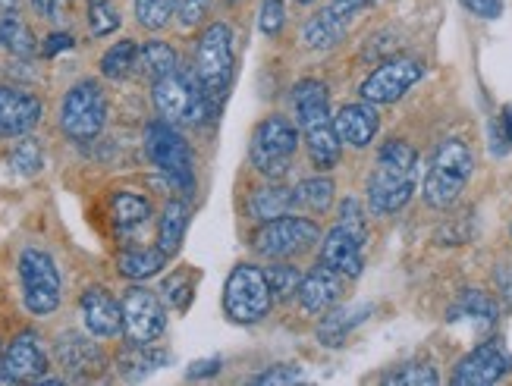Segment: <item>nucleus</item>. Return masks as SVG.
<instances>
[{
	"instance_id": "obj_46",
	"label": "nucleus",
	"mask_w": 512,
	"mask_h": 386,
	"mask_svg": "<svg viewBox=\"0 0 512 386\" xmlns=\"http://www.w3.org/2000/svg\"><path fill=\"white\" fill-rule=\"evenodd\" d=\"M73 48V35H66V32H54L51 38H48V44L41 48V54L44 57H57L60 51H70Z\"/></svg>"
},
{
	"instance_id": "obj_14",
	"label": "nucleus",
	"mask_w": 512,
	"mask_h": 386,
	"mask_svg": "<svg viewBox=\"0 0 512 386\" xmlns=\"http://www.w3.org/2000/svg\"><path fill=\"white\" fill-rule=\"evenodd\" d=\"M4 371L7 383H41L48 377L51 361L35 330H22L10 339V346L4 349Z\"/></svg>"
},
{
	"instance_id": "obj_7",
	"label": "nucleus",
	"mask_w": 512,
	"mask_h": 386,
	"mask_svg": "<svg viewBox=\"0 0 512 386\" xmlns=\"http://www.w3.org/2000/svg\"><path fill=\"white\" fill-rule=\"evenodd\" d=\"M145 154L148 161L158 167L167 183L176 192H195V164H192V148L183 139V132L167 120H154L145 129Z\"/></svg>"
},
{
	"instance_id": "obj_37",
	"label": "nucleus",
	"mask_w": 512,
	"mask_h": 386,
	"mask_svg": "<svg viewBox=\"0 0 512 386\" xmlns=\"http://www.w3.org/2000/svg\"><path fill=\"white\" fill-rule=\"evenodd\" d=\"M88 29L95 38H107L120 29V10L110 0H88Z\"/></svg>"
},
{
	"instance_id": "obj_8",
	"label": "nucleus",
	"mask_w": 512,
	"mask_h": 386,
	"mask_svg": "<svg viewBox=\"0 0 512 386\" xmlns=\"http://www.w3.org/2000/svg\"><path fill=\"white\" fill-rule=\"evenodd\" d=\"M321 239V226L311 217H277V220H264L261 230L252 236V248L261 258L271 261H293L311 248L318 245Z\"/></svg>"
},
{
	"instance_id": "obj_23",
	"label": "nucleus",
	"mask_w": 512,
	"mask_h": 386,
	"mask_svg": "<svg viewBox=\"0 0 512 386\" xmlns=\"http://www.w3.org/2000/svg\"><path fill=\"white\" fill-rule=\"evenodd\" d=\"M374 305H349V308H337L333 305L330 311H324L321 324H318V343L333 349V346H343V339L362 327L368 317H371Z\"/></svg>"
},
{
	"instance_id": "obj_45",
	"label": "nucleus",
	"mask_w": 512,
	"mask_h": 386,
	"mask_svg": "<svg viewBox=\"0 0 512 386\" xmlns=\"http://www.w3.org/2000/svg\"><path fill=\"white\" fill-rule=\"evenodd\" d=\"M296 380H302V374H299L296 368H286V365L271 368V371H264V374L255 377L258 386H264V383H296Z\"/></svg>"
},
{
	"instance_id": "obj_49",
	"label": "nucleus",
	"mask_w": 512,
	"mask_h": 386,
	"mask_svg": "<svg viewBox=\"0 0 512 386\" xmlns=\"http://www.w3.org/2000/svg\"><path fill=\"white\" fill-rule=\"evenodd\" d=\"M497 123V129L503 132V139H506V145L512 148V107H503V113L494 120Z\"/></svg>"
},
{
	"instance_id": "obj_30",
	"label": "nucleus",
	"mask_w": 512,
	"mask_h": 386,
	"mask_svg": "<svg viewBox=\"0 0 512 386\" xmlns=\"http://www.w3.org/2000/svg\"><path fill=\"white\" fill-rule=\"evenodd\" d=\"M110 208H114V223L120 233H136L151 220V201L139 192H117Z\"/></svg>"
},
{
	"instance_id": "obj_11",
	"label": "nucleus",
	"mask_w": 512,
	"mask_h": 386,
	"mask_svg": "<svg viewBox=\"0 0 512 386\" xmlns=\"http://www.w3.org/2000/svg\"><path fill=\"white\" fill-rule=\"evenodd\" d=\"M123 336L129 343H154L167 330V308L148 286H129L123 292Z\"/></svg>"
},
{
	"instance_id": "obj_53",
	"label": "nucleus",
	"mask_w": 512,
	"mask_h": 386,
	"mask_svg": "<svg viewBox=\"0 0 512 386\" xmlns=\"http://www.w3.org/2000/svg\"><path fill=\"white\" fill-rule=\"evenodd\" d=\"M296 4H302V7H308V4H315V0H296Z\"/></svg>"
},
{
	"instance_id": "obj_5",
	"label": "nucleus",
	"mask_w": 512,
	"mask_h": 386,
	"mask_svg": "<svg viewBox=\"0 0 512 386\" xmlns=\"http://www.w3.org/2000/svg\"><path fill=\"white\" fill-rule=\"evenodd\" d=\"M302 142V129L299 123L271 113L252 129V142H249V161L264 179H283L296 161V151Z\"/></svg>"
},
{
	"instance_id": "obj_42",
	"label": "nucleus",
	"mask_w": 512,
	"mask_h": 386,
	"mask_svg": "<svg viewBox=\"0 0 512 386\" xmlns=\"http://www.w3.org/2000/svg\"><path fill=\"white\" fill-rule=\"evenodd\" d=\"M340 223L349 233H355L362 242H368V223H365V211L359 198H343L340 204Z\"/></svg>"
},
{
	"instance_id": "obj_6",
	"label": "nucleus",
	"mask_w": 512,
	"mask_h": 386,
	"mask_svg": "<svg viewBox=\"0 0 512 386\" xmlns=\"http://www.w3.org/2000/svg\"><path fill=\"white\" fill-rule=\"evenodd\" d=\"M274 308V292L264 267L242 261L224 283V311L233 324H261Z\"/></svg>"
},
{
	"instance_id": "obj_43",
	"label": "nucleus",
	"mask_w": 512,
	"mask_h": 386,
	"mask_svg": "<svg viewBox=\"0 0 512 386\" xmlns=\"http://www.w3.org/2000/svg\"><path fill=\"white\" fill-rule=\"evenodd\" d=\"M208 10H211V0H176V19H180L183 29L202 26Z\"/></svg>"
},
{
	"instance_id": "obj_47",
	"label": "nucleus",
	"mask_w": 512,
	"mask_h": 386,
	"mask_svg": "<svg viewBox=\"0 0 512 386\" xmlns=\"http://www.w3.org/2000/svg\"><path fill=\"white\" fill-rule=\"evenodd\" d=\"M217 371H220V358H202V361H195V365L189 368V380L214 377Z\"/></svg>"
},
{
	"instance_id": "obj_4",
	"label": "nucleus",
	"mask_w": 512,
	"mask_h": 386,
	"mask_svg": "<svg viewBox=\"0 0 512 386\" xmlns=\"http://www.w3.org/2000/svg\"><path fill=\"white\" fill-rule=\"evenodd\" d=\"M195 79L205 88L208 101L217 107L227 98L233 73H236V54H233V29L227 22H211L198 38L195 48Z\"/></svg>"
},
{
	"instance_id": "obj_3",
	"label": "nucleus",
	"mask_w": 512,
	"mask_h": 386,
	"mask_svg": "<svg viewBox=\"0 0 512 386\" xmlns=\"http://www.w3.org/2000/svg\"><path fill=\"white\" fill-rule=\"evenodd\" d=\"M151 104L158 117L173 126H205L214 113L205 88L198 85L195 70H173L170 76L151 82Z\"/></svg>"
},
{
	"instance_id": "obj_1",
	"label": "nucleus",
	"mask_w": 512,
	"mask_h": 386,
	"mask_svg": "<svg viewBox=\"0 0 512 386\" xmlns=\"http://www.w3.org/2000/svg\"><path fill=\"white\" fill-rule=\"evenodd\" d=\"M415 186H418V151L403 139L384 142L368 179V208L377 217H390L396 211H403L415 195Z\"/></svg>"
},
{
	"instance_id": "obj_27",
	"label": "nucleus",
	"mask_w": 512,
	"mask_h": 386,
	"mask_svg": "<svg viewBox=\"0 0 512 386\" xmlns=\"http://www.w3.org/2000/svg\"><path fill=\"white\" fill-rule=\"evenodd\" d=\"M186 226H189V204L183 198H170L164 204L161 223H158V248L167 258H173L176 252H180Z\"/></svg>"
},
{
	"instance_id": "obj_52",
	"label": "nucleus",
	"mask_w": 512,
	"mask_h": 386,
	"mask_svg": "<svg viewBox=\"0 0 512 386\" xmlns=\"http://www.w3.org/2000/svg\"><path fill=\"white\" fill-rule=\"evenodd\" d=\"M0 383H7V371H4V349H0Z\"/></svg>"
},
{
	"instance_id": "obj_48",
	"label": "nucleus",
	"mask_w": 512,
	"mask_h": 386,
	"mask_svg": "<svg viewBox=\"0 0 512 386\" xmlns=\"http://www.w3.org/2000/svg\"><path fill=\"white\" fill-rule=\"evenodd\" d=\"M497 286H500L503 302L512 305V267H509V264H503V267L497 270Z\"/></svg>"
},
{
	"instance_id": "obj_33",
	"label": "nucleus",
	"mask_w": 512,
	"mask_h": 386,
	"mask_svg": "<svg viewBox=\"0 0 512 386\" xmlns=\"http://www.w3.org/2000/svg\"><path fill=\"white\" fill-rule=\"evenodd\" d=\"M0 48L10 51L13 57H32L38 51V38L26 22L19 19V13L0 16Z\"/></svg>"
},
{
	"instance_id": "obj_31",
	"label": "nucleus",
	"mask_w": 512,
	"mask_h": 386,
	"mask_svg": "<svg viewBox=\"0 0 512 386\" xmlns=\"http://www.w3.org/2000/svg\"><path fill=\"white\" fill-rule=\"evenodd\" d=\"M136 70L145 79L158 82V79L170 76L173 70H180V57H176V51L170 48L167 41H145L139 48V66H136Z\"/></svg>"
},
{
	"instance_id": "obj_50",
	"label": "nucleus",
	"mask_w": 512,
	"mask_h": 386,
	"mask_svg": "<svg viewBox=\"0 0 512 386\" xmlns=\"http://www.w3.org/2000/svg\"><path fill=\"white\" fill-rule=\"evenodd\" d=\"M32 4H35V10H38V13H44L48 19H54V16H57V4H60V0H32Z\"/></svg>"
},
{
	"instance_id": "obj_38",
	"label": "nucleus",
	"mask_w": 512,
	"mask_h": 386,
	"mask_svg": "<svg viewBox=\"0 0 512 386\" xmlns=\"http://www.w3.org/2000/svg\"><path fill=\"white\" fill-rule=\"evenodd\" d=\"M384 383H396V386H434V383H440V377H437L431 361H409V365H403L399 371L387 374Z\"/></svg>"
},
{
	"instance_id": "obj_16",
	"label": "nucleus",
	"mask_w": 512,
	"mask_h": 386,
	"mask_svg": "<svg viewBox=\"0 0 512 386\" xmlns=\"http://www.w3.org/2000/svg\"><path fill=\"white\" fill-rule=\"evenodd\" d=\"M362 252H365V242L355 233H349L343 223H337L321 242V264L337 270V274H343L346 280H355L365 267Z\"/></svg>"
},
{
	"instance_id": "obj_12",
	"label": "nucleus",
	"mask_w": 512,
	"mask_h": 386,
	"mask_svg": "<svg viewBox=\"0 0 512 386\" xmlns=\"http://www.w3.org/2000/svg\"><path fill=\"white\" fill-rule=\"evenodd\" d=\"M425 76V63L415 57H390L359 85V95L368 104H393Z\"/></svg>"
},
{
	"instance_id": "obj_39",
	"label": "nucleus",
	"mask_w": 512,
	"mask_h": 386,
	"mask_svg": "<svg viewBox=\"0 0 512 386\" xmlns=\"http://www.w3.org/2000/svg\"><path fill=\"white\" fill-rule=\"evenodd\" d=\"M7 164H10V170H13V173L32 176V173H38V170H41L44 157H41V148H38L32 139H26V142H19V145L10 151Z\"/></svg>"
},
{
	"instance_id": "obj_35",
	"label": "nucleus",
	"mask_w": 512,
	"mask_h": 386,
	"mask_svg": "<svg viewBox=\"0 0 512 386\" xmlns=\"http://www.w3.org/2000/svg\"><path fill=\"white\" fill-rule=\"evenodd\" d=\"M264 274H267V283H271L274 302L293 299L296 289H299V283H302L299 267H296V264H289V261H274L271 267H264Z\"/></svg>"
},
{
	"instance_id": "obj_18",
	"label": "nucleus",
	"mask_w": 512,
	"mask_h": 386,
	"mask_svg": "<svg viewBox=\"0 0 512 386\" xmlns=\"http://www.w3.org/2000/svg\"><path fill=\"white\" fill-rule=\"evenodd\" d=\"M343 292H346V277L337 274V270L318 264L315 270H311V274L302 277V283L296 289V299H299L302 311H308V314H324L333 305H340Z\"/></svg>"
},
{
	"instance_id": "obj_21",
	"label": "nucleus",
	"mask_w": 512,
	"mask_h": 386,
	"mask_svg": "<svg viewBox=\"0 0 512 386\" xmlns=\"http://www.w3.org/2000/svg\"><path fill=\"white\" fill-rule=\"evenodd\" d=\"M293 110H296V123L302 132L333 123L330 117V92L327 85L318 79H302L293 88Z\"/></svg>"
},
{
	"instance_id": "obj_22",
	"label": "nucleus",
	"mask_w": 512,
	"mask_h": 386,
	"mask_svg": "<svg viewBox=\"0 0 512 386\" xmlns=\"http://www.w3.org/2000/svg\"><path fill=\"white\" fill-rule=\"evenodd\" d=\"M349 19L343 10H337L333 4H327L324 10H318L315 16H311L305 26H302V41L305 48L311 51H330L337 48V44L346 38V29H349Z\"/></svg>"
},
{
	"instance_id": "obj_24",
	"label": "nucleus",
	"mask_w": 512,
	"mask_h": 386,
	"mask_svg": "<svg viewBox=\"0 0 512 386\" xmlns=\"http://www.w3.org/2000/svg\"><path fill=\"white\" fill-rule=\"evenodd\" d=\"M450 321H472L481 330H494L500 321V308L487 292L481 289H465L456 305L450 308Z\"/></svg>"
},
{
	"instance_id": "obj_44",
	"label": "nucleus",
	"mask_w": 512,
	"mask_h": 386,
	"mask_svg": "<svg viewBox=\"0 0 512 386\" xmlns=\"http://www.w3.org/2000/svg\"><path fill=\"white\" fill-rule=\"evenodd\" d=\"M459 4L478 19H500L503 16V0H459Z\"/></svg>"
},
{
	"instance_id": "obj_29",
	"label": "nucleus",
	"mask_w": 512,
	"mask_h": 386,
	"mask_svg": "<svg viewBox=\"0 0 512 386\" xmlns=\"http://www.w3.org/2000/svg\"><path fill=\"white\" fill-rule=\"evenodd\" d=\"M167 264V255L161 248H123L117 255V270L126 280H148L154 274H161V267Z\"/></svg>"
},
{
	"instance_id": "obj_28",
	"label": "nucleus",
	"mask_w": 512,
	"mask_h": 386,
	"mask_svg": "<svg viewBox=\"0 0 512 386\" xmlns=\"http://www.w3.org/2000/svg\"><path fill=\"white\" fill-rule=\"evenodd\" d=\"M167 361H170V352L164 349H154L151 343H129L117 358V368L126 380H139L151 371L164 368Z\"/></svg>"
},
{
	"instance_id": "obj_25",
	"label": "nucleus",
	"mask_w": 512,
	"mask_h": 386,
	"mask_svg": "<svg viewBox=\"0 0 512 386\" xmlns=\"http://www.w3.org/2000/svg\"><path fill=\"white\" fill-rule=\"evenodd\" d=\"M296 208L293 189L277 186V179H267V186H258L249 195V217L264 223V220H277Z\"/></svg>"
},
{
	"instance_id": "obj_41",
	"label": "nucleus",
	"mask_w": 512,
	"mask_h": 386,
	"mask_svg": "<svg viewBox=\"0 0 512 386\" xmlns=\"http://www.w3.org/2000/svg\"><path fill=\"white\" fill-rule=\"evenodd\" d=\"M164 299L176 311H186L189 308V302H192V277L186 274V270H180V274H170L164 280Z\"/></svg>"
},
{
	"instance_id": "obj_36",
	"label": "nucleus",
	"mask_w": 512,
	"mask_h": 386,
	"mask_svg": "<svg viewBox=\"0 0 512 386\" xmlns=\"http://www.w3.org/2000/svg\"><path fill=\"white\" fill-rule=\"evenodd\" d=\"M132 7H136L139 26L148 32L167 29V22L176 16V0H132Z\"/></svg>"
},
{
	"instance_id": "obj_13",
	"label": "nucleus",
	"mask_w": 512,
	"mask_h": 386,
	"mask_svg": "<svg viewBox=\"0 0 512 386\" xmlns=\"http://www.w3.org/2000/svg\"><path fill=\"white\" fill-rule=\"evenodd\" d=\"M506 374H512V352L500 339H487V343L475 346L459 361L453 371V383L456 386H491V383H500Z\"/></svg>"
},
{
	"instance_id": "obj_34",
	"label": "nucleus",
	"mask_w": 512,
	"mask_h": 386,
	"mask_svg": "<svg viewBox=\"0 0 512 386\" xmlns=\"http://www.w3.org/2000/svg\"><path fill=\"white\" fill-rule=\"evenodd\" d=\"M139 48H142V44H136L132 38L117 41L114 48H110V51L101 57V73H104L107 79H114V82L129 79L132 73H136V66H139Z\"/></svg>"
},
{
	"instance_id": "obj_2",
	"label": "nucleus",
	"mask_w": 512,
	"mask_h": 386,
	"mask_svg": "<svg viewBox=\"0 0 512 386\" xmlns=\"http://www.w3.org/2000/svg\"><path fill=\"white\" fill-rule=\"evenodd\" d=\"M475 173V154L462 139H443L431 161H428V173H425V186H421V195L437 211H447L459 201V195L469 186V179Z\"/></svg>"
},
{
	"instance_id": "obj_15",
	"label": "nucleus",
	"mask_w": 512,
	"mask_h": 386,
	"mask_svg": "<svg viewBox=\"0 0 512 386\" xmlns=\"http://www.w3.org/2000/svg\"><path fill=\"white\" fill-rule=\"evenodd\" d=\"M79 311L85 330L98 339H117L123 333V305L101 286H88L79 295Z\"/></svg>"
},
{
	"instance_id": "obj_32",
	"label": "nucleus",
	"mask_w": 512,
	"mask_h": 386,
	"mask_svg": "<svg viewBox=\"0 0 512 386\" xmlns=\"http://www.w3.org/2000/svg\"><path fill=\"white\" fill-rule=\"evenodd\" d=\"M333 192H337V186H333L330 176H308L293 189V198H296V208L308 214H327L333 204Z\"/></svg>"
},
{
	"instance_id": "obj_20",
	"label": "nucleus",
	"mask_w": 512,
	"mask_h": 386,
	"mask_svg": "<svg viewBox=\"0 0 512 386\" xmlns=\"http://www.w3.org/2000/svg\"><path fill=\"white\" fill-rule=\"evenodd\" d=\"M54 352H57L60 368L70 377H76V380H88V377H95L104 368L101 349L92 343V339H85L82 333H63L57 339Z\"/></svg>"
},
{
	"instance_id": "obj_19",
	"label": "nucleus",
	"mask_w": 512,
	"mask_h": 386,
	"mask_svg": "<svg viewBox=\"0 0 512 386\" xmlns=\"http://www.w3.org/2000/svg\"><path fill=\"white\" fill-rule=\"evenodd\" d=\"M333 129H337L340 142L349 148H368L374 142L377 129H381V117H377V104L359 101V104H343L333 117Z\"/></svg>"
},
{
	"instance_id": "obj_26",
	"label": "nucleus",
	"mask_w": 512,
	"mask_h": 386,
	"mask_svg": "<svg viewBox=\"0 0 512 386\" xmlns=\"http://www.w3.org/2000/svg\"><path fill=\"white\" fill-rule=\"evenodd\" d=\"M305 135V151H308V161L315 170L327 173L340 164V157H343V142H340V135L337 129H333V123H324V126H315V129H308L302 132Z\"/></svg>"
},
{
	"instance_id": "obj_40",
	"label": "nucleus",
	"mask_w": 512,
	"mask_h": 386,
	"mask_svg": "<svg viewBox=\"0 0 512 386\" xmlns=\"http://www.w3.org/2000/svg\"><path fill=\"white\" fill-rule=\"evenodd\" d=\"M286 26V0H261L258 29L264 38H277Z\"/></svg>"
},
{
	"instance_id": "obj_9",
	"label": "nucleus",
	"mask_w": 512,
	"mask_h": 386,
	"mask_svg": "<svg viewBox=\"0 0 512 386\" xmlns=\"http://www.w3.org/2000/svg\"><path fill=\"white\" fill-rule=\"evenodd\" d=\"M107 123V95L95 79L76 82L60 104V129L73 142H92Z\"/></svg>"
},
{
	"instance_id": "obj_54",
	"label": "nucleus",
	"mask_w": 512,
	"mask_h": 386,
	"mask_svg": "<svg viewBox=\"0 0 512 386\" xmlns=\"http://www.w3.org/2000/svg\"><path fill=\"white\" fill-rule=\"evenodd\" d=\"M227 4H230V7H236V4H242V0H227Z\"/></svg>"
},
{
	"instance_id": "obj_10",
	"label": "nucleus",
	"mask_w": 512,
	"mask_h": 386,
	"mask_svg": "<svg viewBox=\"0 0 512 386\" xmlns=\"http://www.w3.org/2000/svg\"><path fill=\"white\" fill-rule=\"evenodd\" d=\"M19 280H22V302L32 314H54L63 299V283L54 258L41 248H26L19 255Z\"/></svg>"
},
{
	"instance_id": "obj_51",
	"label": "nucleus",
	"mask_w": 512,
	"mask_h": 386,
	"mask_svg": "<svg viewBox=\"0 0 512 386\" xmlns=\"http://www.w3.org/2000/svg\"><path fill=\"white\" fill-rule=\"evenodd\" d=\"M16 7H19V0H0V16H4V13H16Z\"/></svg>"
},
{
	"instance_id": "obj_17",
	"label": "nucleus",
	"mask_w": 512,
	"mask_h": 386,
	"mask_svg": "<svg viewBox=\"0 0 512 386\" xmlns=\"http://www.w3.org/2000/svg\"><path fill=\"white\" fill-rule=\"evenodd\" d=\"M41 101L22 88H0V139H19L41 123Z\"/></svg>"
}]
</instances>
